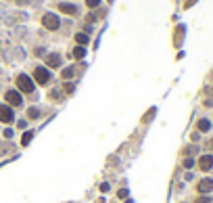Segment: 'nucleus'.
I'll return each instance as SVG.
<instances>
[{
	"label": "nucleus",
	"instance_id": "f3484780",
	"mask_svg": "<svg viewBox=\"0 0 213 203\" xmlns=\"http://www.w3.org/2000/svg\"><path fill=\"white\" fill-rule=\"evenodd\" d=\"M192 166H194V161H192V159H184V168H188V170H190Z\"/></svg>",
	"mask_w": 213,
	"mask_h": 203
},
{
	"label": "nucleus",
	"instance_id": "ddd939ff",
	"mask_svg": "<svg viewBox=\"0 0 213 203\" xmlns=\"http://www.w3.org/2000/svg\"><path fill=\"white\" fill-rule=\"evenodd\" d=\"M75 40H77V44H88V36L86 34H77Z\"/></svg>",
	"mask_w": 213,
	"mask_h": 203
},
{
	"label": "nucleus",
	"instance_id": "4468645a",
	"mask_svg": "<svg viewBox=\"0 0 213 203\" xmlns=\"http://www.w3.org/2000/svg\"><path fill=\"white\" fill-rule=\"evenodd\" d=\"M69 77H73V67H67L63 71V80H69Z\"/></svg>",
	"mask_w": 213,
	"mask_h": 203
},
{
	"label": "nucleus",
	"instance_id": "6ab92c4d",
	"mask_svg": "<svg viewBox=\"0 0 213 203\" xmlns=\"http://www.w3.org/2000/svg\"><path fill=\"white\" fill-rule=\"evenodd\" d=\"M194 203H209V199H207V197H201V199H196Z\"/></svg>",
	"mask_w": 213,
	"mask_h": 203
},
{
	"label": "nucleus",
	"instance_id": "9d476101",
	"mask_svg": "<svg viewBox=\"0 0 213 203\" xmlns=\"http://www.w3.org/2000/svg\"><path fill=\"white\" fill-rule=\"evenodd\" d=\"M196 128H199L201 132H207V130L211 128V121H209V119H201L199 124H196Z\"/></svg>",
	"mask_w": 213,
	"mask_h": 203
},
{
	"label": "nucleus",
	"instance_id": "412c9836",
	"mask_svg": "<svg viewBox=\"0 0 213 203\" xmlns=\"http://www.w3.org/2000/svg\"><path fill=\"white\" fill-rule=\"evenodd\" d=\"M211 147H213V142H211Z\"/></svg>",
	"mask_w": 213,
	"mask_h": 203
},
{
	"label": "nucleus",
	"instance_id": "9b49d317",
	"mask_svg": "<svg viewBox=\"0 0 213 203\" xmlns=\"http://www.w3.org/2000/svg\"><path fill=\"white\" fill-rule=\"evenodd\" d=\"M27 117L29 119H38V117H40V111H38L36 107H29V109H27Z\"/></svg>",
	"mask_w": 213,
	"mask_h": 203
},
{
	"label": "nucleus",
	"instance_id": "6e6552de",
	"mask_svg": "<svg viewBox=\"0 0 213 203\" xmlns=\"http://www.w3.org/2000/svg\"><path fill=\"white\" fill-rule=\"evenodd\" d=\"M46 63H48V67H59V65H61V57L59 55H48L46 57Z\"/></svg>",
	"mask_w": 213,
	"mask_h": 203
},
{
	"label": "nucleus",
	"instance_id": "20e7f679",
	"mask_svg": "<svg viewBox=\"0 0 213 203\" xmlns=\"http://www.w3.org/2000/svg\"><path fill=\"white\" fill-rule=\"evenodd\" d=\"M0 121H4V124H11L13 121V109L7 105H0Z\"/></svg>",
	"mask_w": 213,
	"mask_h": 203
},
{
	"label": "nucleus",
	"instance_id": "1a4fd4ad",
	"mask_svg": "<svg viewBox=\"0 0 213 203\" xmlns=\"http://www.w3.org/2000/svg\"><path fill=\"white\" fill-rule=\"evenodd\" d=\"M59 8H61V13H67V15H75L77 13V8L73 7V4H65V2L59 4Z\"/></svg>",
	"mask_w": 213,
	"mask_h": 203
},
{
	"label": "nucleus",
	"instance_id": "aec40b11",
	"mask_svg": "<svg viewBox=\"0 0 213 203\" xmlns=\"http://www.w3.org/2000/svg\"><path fill=\"white\" fill-rule=\"evenodd\" d=\"M119 197H121V199H123V197H128V191L121 189V191H119Z\"/></svg>",
	"mask_w": 213,
	"mask_h": 203
},
{
	"label": "nucleus",
	"instance_id": "39448f33",
	"mask_svg": "<svg viewBox=\"0 0 213 203\" xmlns=\"http://www.w3.org/2000/svg\"><path fill=\"white\" fill-rule=\"evenodd\" d=\"M7 103L8 105H15V107H19L21 103H23V98H21L19 92H15V90H8L7 92Z\"/></svg>",
	"mask_w": 213,
	"mask_h": 203
},
{
	"label": "nucleus",
	"instance_id": "a211bd4d",
	"mask_svg": "<svg viewBox=\"0 0 213 203\" xmlns=\"http://www.w3.org/2000/svg\"><path fill=\"white\" fill-rule=\"evenodd\" d=\"M13 130H11V128H7V130H4V136H7V138H13Z\"/></svg>",
	"mask_w": 213,
	"mask_h": 203
},
{
	"label": "nucleus",
	"instance_id": "f03ea898",
	"mask_svg": "<svg viewBox=\"0 0 213 203\" xmlns=\"http://www.w3.org/2000/svg\"><path fill=\"white\" fill-rule=\"evenodd\" d=\"M34 77H36V82H38V84H48V82H50V73H48L46 67H36Z\"/></svg>",
	"mask_w": 213,
	"mask_h": 203
},
{
	"label": "nucleus",
	"instance_id": "7ed1b4c3",
	"mask_svg": "<svg viewBox=\"0 0 213 203\" xmlns=\"http://www.w3.org/2000/svg\"><path fill=\"white\" fill-rule=\"evenodd\" d=\"M42 23H44V27H48V29H56L59 27V17L52 15V13H48V15H44Z\"/></svg>",
	"mask_w": 213,
	"mask_h": 203
},
{
	"label": "nucleus",
	"instance_id": "423d86ee",
	"mask_svg": "<svg viewBox=\"0 0 213 203\" xmlns=\"http://www.w3.org/2000/svg\"><path fill=\"white\" fill-rule=\"evenodd\" d=\"M199 168L201 170H211L213 168V155H203V157H201L199 159Z\"/></svg>",
	"mask_w": 213,
	"mask_h": 203
},
{
	"label": "nucleus",
	"instance_id": "dca6fc26",
	"mask_svg": "<svg viewBox=\"0 0 213 203\" xmlns=\"http://www.w3.org/2000/svg\"><path fill=\"white\" fill-rule=\"evenodd\" d=\"M86 4H88L90 8H96L98 4H100V0H86Z\"/></svg>",
	"mask_w": 213,
	"mask_h": 203
},
{
	"label": "nucleus",
	"instance_id": "f8f14e48",
	"mask_svg": "<svg viewBox=\"0 0 213 203\" xmlns=\"http://www.w3.org/2000/svg\"><path fill=\"white\" fill-rule=\"evenodd\" d=\"M84 55H86V48H82V46H77V48L73 50V57H75V59H84Z\"/></svg>",
	"mask_w": 213,
	"mask_h": 203
},
{
	"label": "nucleus",
	"instance_id": "2eb2a0df",
	"mask_svg": "<svg viewBox=\"0 0 213 203\" xmlns=\"http://www.w3.org/2000/svg\"><path fill=\"white\" fill-rule=\"evenodd\" d=\"M31 136H34L31 132H25V134H23V138H21V145H27L29 140H31Z\"/></svg>",
	"mask_w": 213,
	"mask_h": 203
},
{
	"label": "nucleus",
	"instance_id": "f257e3e1",
	"mask_svg": "<svg viewBox=\"0 0 213 203\" xmlns=\"http://www.w3.org/2000/svg\"><path fill=\"white\" fill-rule=\"evenodd\" d=\"M17 86H19V90L23 92H34V82H31V77L25 76V73H21L17 77Z\"/></svg>",
	"mask_w": 213,
	"mask_h": 203
},
{
	"label": "nucleus",
	"instance_id": "0eeeda50",
	"mask_svg": "<svg viewBox=\"0 0 213 203\" xmlns=\"http://www.w3.org/2000/svg\"><path fill=\"white\" fill-rule=\"evenodd\" d=\"M213 191V180L211 178H205V180L199 182V193H211Z\"/></svg>",
	"mask_w": 213,
	"mask_h": 203
}]
</instances>
